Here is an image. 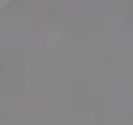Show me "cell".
<instances>
[{
	"label": "cell",
	"instance_id": "6da1fadb",
	"mask_svg": "<svg viewBox=\"0 0 133 125\" xmlns=\"http://www.w3.org/2000/svg\"><path fill=\"white\" fill-rule=\"evenodd\" d=\"M10 2H12V0H0V10H2V8H6Z\"/></svg>",
	"mask_w": 133,
	"mask_h": 125
}]
</instances>
